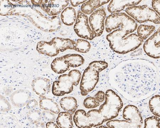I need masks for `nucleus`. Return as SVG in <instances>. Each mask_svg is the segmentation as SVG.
<instances>
[{"mask_svg":"<svg viewBox=\"0 0 160 128\" xmlns=\"http://www.w3.org/2000/svg\"><path fill=\"white\" fill-rule=\"evenodd\" d=\"M128 35L119 29L108 35L106 38L111 49L116 53L125 54L136 49L143 43V41L137 35Z\"/></svg>","mask_w":160,"mask_h":128,"instance_id":"obj_1","label":"nucleus"},{"mask_svg":"<svg viewBox=\"0 0 160 128\" xmlns=\"http://www.w3.org/2000/svg\"><path fill=\"white\" fill-rule=\"evenodd\" d=\"M105 98L104 103L99 110H92L93 113L102 124L117 117L123 106L120 97L112 90H108Z\"/></svg>","mask_w":160,"mask_h":128,"instance_id":"obj_2","label":"nucleus"},{"mask_svg":"<svg viewBox=\"0 0 160 128\" xmlns=\"http://www.w3.org/2000/svg\"><path fill=\"white\" fill-rule=\"evenodd\" d=\"M123 118L125 120H109L107 123L110 128H141L142 127L143 120L140 111L133 105H128L124 109Z\"/></svg>","mask_w":160,"mask_h":128,"instance_id":"obj_3","label":"nucleus"},{"mask_svg":"<svg viewBox=\"0 0 160 128\" xmlns=\"http://www.w3.org/2000/svg\"><path fill=\"white\" fill-rule=\"evenodd\" d=\"M105 27L108 33L119 28L128 34L135 31L137 29L138 24L135 20L128 14L120 12L109 15L106 19Z\"/></svg>","mask_w":160,"mask_h":128,"instance_id":"obj_4","label":"nucleus"},{"mask_svg":"<svg viewBox=\"0 0 160 128\" xmlns=\"http://www.w3.org/2000/svg\"><path fill=\"white\" fill-rule=\"evenodd\" d=\"M126 12L139 23L150 22L156 24L160 23L159 15L147 5L129 7Z\"/></svg>","mask_w":160,"mask_h":128,"instance_id":"obj_5","label":"nucleus"},{"mask_svg":"<svg viewBox=\"0 0 160 128\" xmlns=\"http://www.w3.org/2000/svg\"><path fill=\"white\" fill-rule=\"evenodd\" d=\"M99 73L98 71L89 65L85 70L80 86L82 96H87L95 88L99 81Z\"/></svg>","mask_w":160,"mask_h":128,"instance_id":"obj_6","label":"nucleus"},{"mask_svg":"<svg viewBox=\"0 0 160 128\" xmlns=\"http://www.w3.org/2000/svg\"><path fill=\"white\" fill-rule=\"evenodd\" d=\"M74 30L78 37L84 39L92 40L96 37L89 24L88 17L81 11L78 12Z\"/></svg>","mask_w":160,"mask_h":128,"instance_id":"obj_7","label":"nucleus"},{"mask_svg":"<svg viewBox=\"0 0 160 128\" xmlns=\"http://www.w3.org/2000/svg\"><path fill=\"white\" fill-rule=\"evenodd\" d=\"M106 15L105 8L102 7L95 10L90 15L89 18V25L96 37H100L104 31Z\"/></svg>","mask_w":160,"mask_h":128,"instance_id":"obj_8","label":"nucleus"},{"mask_svg":"<svg viewBox=\"0 0 160 128\" xmlns=\"http://www.w3.org/2000/svg\"><path fill=\"white\" fill-rule=\"evenodd\" d=\"M73 84L68 74H63L58 77V80L53 82L52 93L56 96H63L71 93L73 89Z\"/></svg>","mask_w":160,"mask_h":128,"instance_id":"obj_9","label":"nucleus"},{"mask_svg":"<svg viewBox=\"0 0 160 128\" xmlns=\"http://www.w3.org/2000/svg\"><path fill=\"white\" fill-rule=\"evenodd\" d=\"M69 2V1L42 0L40 7L49 16L54 17L62 12L68 6Z\"/></svg>","mask_w":160,"mask_h":128,"instance_id":"obj_10","label":"nucleus"},{"mask_svg":"<svg viewBox=\"0 0 160 128\" xmlns=\"http://www.w3.org/2000/svg\"><path fill=\"white\" fill-rule=\"evenodd\" d=\"M160 28L146 41L143 45V49L146 54L154 58H160Z\"/></svg>","mask_w":160,"mask_h":128,"instance_id":"obj_11","label":"nucleus"},{"mask_svg":"<svg viewBox=\"0 0 160 128\" xmlns=\"http://www.w3.org/2000/svg\"><path fill=\"white\" fill-rule=\"evenodd\" d=\"M32 96V93L26 89H20L12 94L10 100L14 106L22 108L26 106Z\"/></svg>","mask_w":160,"mask_h":128,"instance_id":"obj_12","label":"nucleus"},{"mask_svg":"<svg viewBox=\"0 0 160 128\" xmlns=\"http://www.w3.org/2000/svg\"><path fill=\"white\" fill-rule=\"evenodd\" d=\"M51 82L49 79L38 77L33 79L32 87L35 93L40 96H45L51 91Z\"/></svg>","mask_w":160,"mask_h":128,"instance_id":"obj_13","label":"nucleus"},{"mask_svg":"<svg viewBox=\"0 0 160 128\" xmlns=\"http://www.w3.org/2000/svg\"><path fill=\"white\" fill-rule=\"evenodd\" d=\"M141 1H111L108 6V11L112 13H117L123 11L126 7L136 6Z\"/></svg>","mask_w":160,"mask_h":128,"instance_id":"obj_14","label":"nucleus"},{"mask_svg":"<svg viewBox=\"0 0 160 128\" xmlns=\"http://www.w3.org/2000/svg\"><path fill=\"white\" fill-rule=\"evenodd\" d=\"M37 50L39 53L50 57H54L60 52L51 41L49 42L40 41L38 43Z\"/></svg>","mask_w":160,"mask_h":128,"instance_id":"obj_15","label":"nucleus"},{"mask_svg":"<svg viewBox=\"0 0 160 128\" xmlns=\"http://www.w3.org/2000/svg\"><path fill=\"white\" fill-rule=\"evenodd\" d=\"M39 101L40 107L41 109L50 111L56 114L60 112V107L53 99L42 96H40Z\"/></svg>","mask_w":160,"mask_h":128,"instance_id":"obj_16","label":"nucleus"},{"mask_svg":"<svg viewBox=\"0 0 160 128\" xmlns=\"http://www.w3.org/2000/svg\"><path fill=\"white\" fill-rule=\"evenodd\" d=\"M51 41L60 52H64L69 49L75 50V49L76 42L69 38L55 37L53 38Z\"/></svg>","mask_w":160,"mask_h":128,"instance_id":"obj_17","label":"nucleus"},{"mask_svg":"<svg viewBox=\"0 0 160 128\" xmlns=\"http://www.w3.org/2000/svg\"><path fill=\"white\" fill-rule=\"evenodd\" d=\"M110 1L109 0H90L88 1L82 5L81 12L86 15L92 14L95 9L108 3Z\"/></svg>","mask_w":160,"mask_h":128,"instance_id":"obj_18","label":"nucleus"},{"mask_svg":"<svg viewBox=\"0 0 160 128\" xmlns=\"http://www.w3.org/2000/svg\"><path fill=\"white\" fill-rule=\"evenodd\" d=\"M77 13L73 7H68L64 9L61 15V19L63 23L67 26L73 25L77 19Z\"/></svg>","mask_w":160,"mask_h":128,"instance_id":"obj_19","label":"nucleus"},{"mask_svg":"<svg viewBox=\"0 0 160 128\" xmlns=\"http://www.w3.org/2000/svg\"><path fill=\"white\" fill-rule=\"evenodd\" d=\"M60 103L62 109L72 115L75 113L78 108L77 101L73 97H64L61 99Z\"/></svg>","mask_w":160,"mask_h":128,"instance_id":"obj_20","label":"nucleus"},{"mask_svg":"<svg viewBox=\"0 0 160 128\" xmlns=\"http://www.w3.org/2000/svg\"><path fill=\"white\" fill-rule=\"evenodd\" d=\"M56 121L59 128H71L73 126L72 115L68 112H60Z\"/></svg>","mask_w":160,"mask_h":128,"instance_id":"obj_21","label":"nucleus"},{"mask_svg":"<svg viewBox=\"0 0 160 128\" xmlns=\"http://www.w3.org/2000/svg\"><path fill=\"white\" fill-rule=\"evenodd\" d=\"M69 68V66L65 62L63 56L56 58L51 64L52 70L58 74L65 73Z\"/></svg>","mask_w":160,"mask_h":128,"instance_id":"obj_22","label":"nucleus"},{"mask_svg":"<svg viewBox=\"0 0 160 128\" xmlns=\"http://www.w3.org/2000/svg\"><path fill=\"white\" fill-rule=\"evenodd\" d=\"M63 57L69 67L76 68L83 65L84 59L82 56L77 54H72L64 55Z\"/></svg>","mask_w":160,"mask_h":128,"instance_id":"obj_23","label":"nucleus"},{"mask_svg":"<svg viewBox=\"0 0 160 128\" xmlns=\"http://www.w3.org/2000/svg\"><path fill=\"white\" fill-rule=\"evenodd\" d=\"M156 27L153 25H141L138 27V36L142 40H145L153 33Z\"/></svg>","mask_w":160,"mask_h":128,"instance_id":"obj_24","label":"nucleus"},{"mask_svg":"<svg viewBox=\"0 0 160 128\" xmlns=\"http://www.w3.org/2000/svg\"><path fill=\"white\" fill-rule=\"evenodd\" d=\"M160 97L159 95L153 96L149 100V106L151 111L155 116L160 117Z\"/></svg>","mask_w":160,"mask_h":128,"instance_id":"obj_25","label":"nucleus"},{"mask_svg":"<svg viewBox=\"0 0 160 128\" xmlns=\"http://www.w3.org/2000/svg\"><path fill=\"white\" fill-rule=\"evenodd\" d=\"M90 48L91 45L88 41L83 39H78L76 42L75 51L80 53H86L89 52Z\"/></svg>","mask_w":160,"mask_h":128,"instance_id":"obj_26","label":"nucleus"},{"mask_svg":"<svg viewBox=\"0 0 160 128\" xmlns=\"http://www.w3.org/2000/svg\"><path fill=\"white\" fill-rule=\"evenodd\" d=\"M42 113L39 110L32 109L28 112L27 118L28 120L32 123L36 124L41 121L42 118Z\"/></svg>","mask_w":160,"mask_h":128,"instance_id":"obj_27","label":"nucleus"},{"mask_svg":"<svg viewBox=\"0 0 160 128\" xmlns=\"http://www.w3.org/2000/svg\"><path fill=\"white\" fill-rule=\"evenodd\" d=\"M160 127L159 117L153 116L147 118L144 120V128H159Z\"/></svg>","mask_w":160,"mask_h":128,"instance_id":"obj_28","label":"nucleus"},{"mask_svg":"<svg viewBox=\"0 0 160 128\" xmlns=\"http://www.w3.org/2000/svg\"><path fill=\"white\" fill-rule=\"evenodd\" d=\"M100 102L94 97H88L84 100V106L87 109H93L100 106Z\"/></svg>","mask_w":160,"mask_h":128,"instance_id":"obj_29","label":"nucleus"},{"mask_svg":"<svg viewBox=\"0 0 160 128\" xmlns=\"http://www.w3.org/2000/svg\"><path fill=\"white\" fill-rule=\"evenodd\" d=\"M68 75L71 79L73 86H78L82 78L81 71L78 70H74L69 71Z\"/></svg>","mask_w":160,"mask_h":128,"instance_id":"obj_30","label":"nucleus"},{"mask_svg":"<svg viewBox=\"0 0 160 128\" xmlns=\"http://www.w3.org/2000/svg\"><path fill=\"white\" fill-rule=\"evenodd\" d=\"M93 67L98 71L100 72L106 69L108 64L104 61H94L89 64Z\"/></svg>","mask_w":160,"mask_h":128,"instance_id":"obj_31","label":"nucleus"},{"mask_svg":"<svg viewBox=\"0 0 160 128\" xmlns=\"http://www.w3.org/2000/svg\"><path fill=\"white\" fill-rule=\"evenodd\" d=\"M44 119L47 122H54L55 121L56 116L55 114L50 111H45L42 112Z\"/></svg>","mask_w":160,"mask_h":128,"instance_id":"obj_32","label":"nucleus"},{"mask_svg":"<svg viewBox=\"0 0 160 128\" xmlns=\"http://www.w3.org/2000/svg\"><path fill=\"white\" fill-rule=\"evenodd\" d=\"M11 109V106L4 96H1V109L2 112L8 111Z\"/></svg>","mask_w":160,"mask_h":128,"instance_id":"obj_33","label":"nucleus"},{"mask_svg":"<svg viewBox=\"0 0 160 128\" xmlns=\"http://www.w3.org/2000/svg\"><path fill=\"white\" fill-rule=\"evenodd\" d=\"M94 98L97 99L100 103L104 101L105 99V94L104 91H99L95 94L94 96Z\"/></svg>","mask_w":160,"mask_h":128,"instance_id":"obj_34","label":"nucleus"},{"mask_svg":"<svg viewBox=\"0 0 160 128\" xmlns=\"http://www.w3.org/2000/svg\"><path fill=\"white\" fill-rule=\"evenodd\" d=\"M38 103L35 99L30 100L26 106L27 108L29 110L34 109L38 106Z\"/></svg>","mask_w":160,"mask_h":128,"instance_id":"obj_35","label":"nucleus"},{"mask_svg":"<svg viewBox=\"0 0 160 128\" xmlns=\"http://www.w3.org/2000/svg\"><path fill=\"white\" fill-rule=\"evenodd\" d=\"M160 2L158 1H152V6L154 11L160 16Z\"/></svg>","mask_w":160,"mask_h":128,"instance_id":"obj_36","label":"nucleus"},{"mask_svg":"<svg viewBox=\"0 0 160 128\" xmlns=\"http://www.w3.org/2000/svg\"><path fill=\"white\" fill-rule=\"evenodd\" d=\"M72 5V6L74 7H76L77 6H78L80 4H83L84 3V2H87V1H83V0H82V1H73V0H72V1H70Z\"/></svg>","mask_w":160,"mask_h":128,"instance_id":"obj_37","label":"nucleus"},{"mask_svg":"<svg viewBox=\"0 0 160 128\" xmlns=\"http://www.w3.org/2000/svg\"><path fill=\"white\" fill-rule=\"evenodd\" d=\"M46 127L47 128H58L59 127L53 122H48L46 124Z\"/></svg>","mask_w":160,"mask_h":128,"instance_id":"obj_38","label":"nucleus"},{"mask_svg":"<svg viewBox=\"0 0 160 128\" xmlns=\"http://www.w3.org/2000/svg\"><path fill=\"white\" fill-rule=\"evenodd\" d=\"M32 4L35 6L40 7L42 3V1H32Z\"/></svg>","mask_w":160,"mask_h":128,"instance_id":"obj_39","label":"nucleus"},{"mask_svg":"<svg viewBox=\"0 0 160 128\" xmlns=\"http://www.w3.org/2000/svg\"><path fill=\"white\" fill-rule=\"evenodd\" d=\"M40 122H38L36 124V127L38 128H45V125L44 123Z\"/></svg>","mask_w":160,"mask_h":128,"instance_id":"obj_40","label":"nucleus"},{"mask_svg":"<svg viewBox=\"0 0 160 128\" xmlns=\"http://www.w3.org/2000/svg\"><path fill=\"white\" fill-rule=\"evenodd\" d=\"M97 128H109V127H105V126H100L99 127H97Z\"/></svg>","mask_w":160,"mask_h":128,"instance_id":"obj_41","label":"nucleus"}]
</instances>
